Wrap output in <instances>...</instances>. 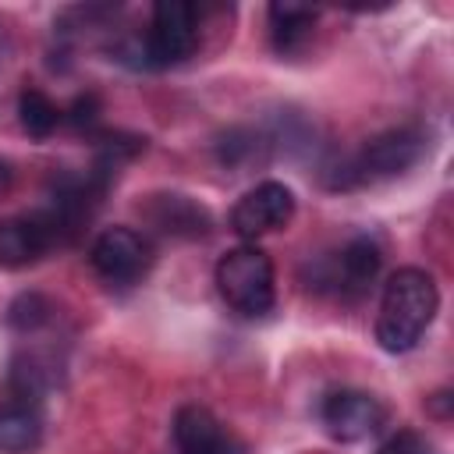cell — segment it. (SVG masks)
Masks as SVG:
<instances>
[{
	"mask_svg": "<svg viewBox=\"0 0 454 454\" xmlns=\"http://www.w3.org/2000/svg\"><path fill=\"white\" fill-rule=\"evenodd\" d=\"M316 25V7L305 4H270V35L280 53H294L305 46Z\"/></svg>",
	"mask_w": 454,
	"mask_h": 454,
	"instance_id": "13",
	"label": "cell"
},
{
	"mask_svg": "<svg viewBox=\"0 0 454 454\" xmlns=\"http://www.w3.org/2000/svg\"><path fill=\"white\" fill-rule=\"evenodd\" d=\"M422 153H426V135L419 128L383 131V135L369 138L355 156H348L330 184L333 188H355V184H372V181L397 177L408 167H415Z\"/></svg>",
	"mask_w": 454,
	"mask_h": 454,
	"instance_id": "3",
	"label": "cell"
},
{
	"mask_svg": "<svg viewBox=\"0 0 454 454\" xmlns=\"http://www.w3.org/2000/svg\"><path fill=\"white\" fill-rule=\"evenodd\" d=\"M149 216H153V223L160 231L181 234V238H202L213 227L206 206H199L188 195H156L153 206H149Z\"/></svg>",
	"mask_w": 454,
	"mask_h": 454,
	"instance_id": "12",
	"label": "cell"
},
{
	"mask_svg": "<svg viewBox=\"0 0 454 454\" xmlns=\"http://www.w3.org/2000/svg\"><path fill=\"white\" fill-rule=\"evenodd\" d=\"M7 60V32H4V25H0V64Z\"/></svg>",
	"mask_w": 454,
	"mask_h": 454,
	"instance_id": "19",
	"label": "cell"
},
{
	"mask_svg": "<svg viewBox=\"0 0 454 454\" xmlns=\"http://www.w3.org/2000/svg\"><path fill=\"white\" fill-rule=\"evenodd\" d=\"M50 319V301L43 298V294H21L14 305H11V312H7V323L14 326V330H35V326H43Z\"/></svg>",
	"mask_w": 454,
	"mask_h": 454,
	"instance_id": "15",
	"label": "cell"
},
{
	"mask_svg": "<svg viewBox=\"0 0 454 454\" xmlns=\"http://www.w3.org/2000/svg\"><path fill=\"white\" fill-rule=\"evenodd\" d=\"M96 114H99L96 96H82V99H74V106H71V124H74V128H92V124H96Z\"/></svg>",
	"mask_w": 454,
	"mask_h": 454,
	"instance_id": "17",
	"label": "cell"
},
{
	"mask_svg": "<svg viewBox=\"0 0 454 454\" xmlns=\"http://www.w3.org/2000/svg\"><path fill=\"white\" fill-rule=\"evenodd\" d=\"M18 121H21L28 138H50L57 121H60V110H57V103L43 89H21V96H18Z\"/></svg>",
	"mask_w": 454,
	"mask_h": 454,
	"instance_id": "14",
	"label": "cell"
},
{
	"mask_svg": "<svg viewBox=\"0 0 454 454\" xmlns=\"http://www.w3.org/2000/svg\"><path fill=\"white\" fill-rule=\"evenodd\" d=\"M89 262L106 284H135L145 277L153 262V248L131 227H106L96 234L89 248Z\"/></svg>",
	"mask_w": 454,
	"mask_h": 454,
	"instance_id": "5",
	"label": "cell"
},
{
	"mask_svg": "<svg viewBox=\"0 0 454 454\" xmlns=\"http://www.w3.org/2000/svg\"><path fill=\"white\" fill-rule=\"evenodd\" d=\"M380 454H436V447L422 436V433H411V429H401L397 436H390Z\"/></svg>",
	"mask_w": 454,
	"mask_h": 454,
	"instance_id": "16",
	"label": "cell"
},
{
	"mask_svg": "<svg viewBox=\"0 0 454 454\" xmlns=\"http://www.w3.org/2000/svg\"><path fill=\"white\" fill-rule=\"evenodd\" d=\"M53 241H60V238L43 209L25 213V216H7V220H0V266L21 270V266L35 262Z\"/></svg>",
	"mask_w": 454,
	"mask_h": 454,
	"instance_id": "9",
	"label": "cell"
},
{
	"mask_svg": "<svg viewBox=\"0 0 454 454\" xmlns=\"http://www.w3.org/2000/svg\"><path fill=\"white\" fill-rule=\"evenodd\" d=\"M291 216H294V192L280 181H262L238 199V206L231 209V227L241 238L255 241L270 231L287 227Z\"/></svg>",
	"mask_w": 454,
	"mask_h": 454,
	"instance_id": "6",
	"label": "cell"
},
{
	"mask_svg": "<svg viewBox=\"0 0 454 454\" xmlns=\"http://www.w3.org/2000/svg\"><path fill=\"white\" fill-rule=\"evenodd\" d=\"M199 46V11L188 0H160L145 32V64L170 67L192 57Z\"/></svg>",
	"mask_w": 454,
	"mask_h": 454,
	"instance_id": "4",
	"label": "cell"
},
{
	"mask_svg": "<svg viewBox=\"0 0 454 454\" xmlns=\"http://www.w3.org/2000/svg\"><path fill=\"white\" fill-rule=\"evenodd\" d=\"M216 291L241 316H266L277 301L273 262L255 245H238L216 262Z\"/></svg>",
	"mask_w": 454,
	"mask_h": 454,
	"instance_id": "2",
	"label": "cell"
},
{
	"mask_svg": "<svg viewBox=\"0 0 454 454\" xmlns=\"http://www.w3.org/2000/svg\"><path fill=\"white\" fill-rule=\"evenodd\" d=\"M11 181H14V170H11V163H7V160H0V195L11 188Z\"/></svg>",
	"mask_w": 454,
	"mask_h": 454,
	"instance_id": "18",
	"label": "cell"
},
{
	"mask_svg": "<svg viewBox=\"0 0 454 454\" xmlns=\"http://www.w3.org/2000/svg\"><path fill=\"white\" fill-rule=\"evenodd\" d=\"M177 454H245V443L202 404H184L174 415Z\"/></svg>",
	"mask_w": 454,
	"mask_h": 454,
	"instance_id": "8",
	"label": "cell"
},
{
	"mask_svg": "<svg viewBox=\"0 0 454 454\" xmlns=\"http://www.w3.org/2000/svg\"><path fill=\"white\" fill-rule=\"evenodd\" d=\"M436 309H440V291L426 270L404 266V270L390 273V280L383 284L380 316H376L380 348L390 355L411 351L422 340V333L429 330Z\"/></svg>",
	"mask_w": 454,
	"mask_h": 454,
	"instance_id": "1",
	"label": "cell"
},
{
	"mask_svg": "<svg viewBox=\"0 0 454 454\" xmlns=\"http://www.w3.org/2000/svg\"><path fill=\"white\" fill-rule=\"evenodd\" d=\"M380 262H383V252H380V245L372 241V238H365V234H358V238H351L344 248H340V255H337V277H333V284L344 291V294H362L372 280H376V273H380Z\"/></svg>",
	"mask_w": 454,
	"mask_h": 454,
	"instance_id": "10",
	"label": "cell"
},
{
	"mask_svg": "<svg viewBox=\"0 0 454 454\" xmlns=\"http://www.w3.org/2000/svg\"><path fill=\"white\" fill-rule=\"evenodd\" d=\"M43 440V415L35 401H7L0 404V454H28Z\"/></svg>",
	"mask_w": 454,
	"mask_h": 454,
	"instance_id": "11",
	"label": "cell"
},
{
	"mask_svg": "<svg viewBox=\"0 0 454 454\" xmlns=\"http://www.w3.org/2000/svg\"><path fill=\"white\" fill-rule=\"evenodd\" d=\"M319 415H323L326 433L340 443H358V440L380 433V426L387 422L383 404L365 390H333L323 401Z\"/></svg>",
	"mask_w": 454,
	"mask_h": 454,
	"instance_id": "7",
	"label": "cell"
}]
</instances>
